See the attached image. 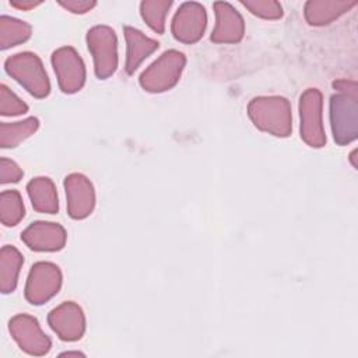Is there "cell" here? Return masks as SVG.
Segmentation results:
<instances>
[{
    "instance_id": "4fadbf2b",
    "label": "cell",
    "mask_w": 358,
    "mask_h": 358,
    "mask_svg": "<svg viewBox=\"0 0 358 358\" xmlns=\"http://www.w3.org/2000/svg\"><path fill=\"white\" fill-rule=\"evenodd\" d=\"M21 241L35 252H57L64 248L67 232L57 222L35 221L21 232Z\"/></svg>"
},
{
    "instance_id": "603a6c76",
    "label": "cell",
    "mask_w": 358,
    "mask_h": 358,
    "mask_svg": "<svg viewBox=\"0 0 358 358\" xmlns=\"http://www.w3.org/2000/svg\"><path fill=\"white\" fill-rule=\"evenodd\" d=\"M241 4L259 18L278 20L282 17V6L274 0H241Z\"/></svg>"
},
{
    "instance_id": "83f0119b",
    "label": "cell",
    "mask_w": 358,
    "mask_h": 358,
    "mask_svg": "<svg viewBox=\"0 0 358 358\" xmlns=\"http://www.w3.org/2000/svg\"><path fill=\"white\" fill-rule=\"evenodd\" d=\"M62 355H84V354L78 352V351H67V352H63Z\"/></svg>"
},
{
    "instance_id": "d4e9b609",
    "label": "cell",
    "mask_w": 358,
    "mask_h": 358,
    "mask_svg": "<svg viewBox=\"0 0 358 358\" xmlns=\"http://www.w3.org/2000/svg\"><path fill=\"white\" fill-rule=\"evenodd\" d=\"M24 176V171L20 168L17 162L8 159L6 157L0 158V182L1 185L6 183H15Z\"/></svg>"
},
{
    "instance_id": "4316f807",
    "label": "cell",
    "mask_w": 358,
    "mask_h": 358,
    "mask_svg": "<svg viewBox=\"0 0 358 358\" xmlns=\"http://www.w3.org/2000/svg\"><path fill=\"white\" fill-rule=\"evenodd\" d=\"M42 1H36V0H11L10 1V6L14 7V8H18V10H32L38 6H41Z\"/></svg>"
},
{
    "instance_id": "7402d4cb",
    "label": "cell",
    "mask_w": 358,
    "mask_h": 358,
    "mask_svg": "<svg viewBox=\"0 0 358 358\" xmlns=\"http://www.w3.org/2000/svg\"><path fill=\"white\" fill-rule=\"evenodd\" d=\"M25 215V207L18 190H3L0 194V221L6 227L17 225Z\"/></svg>"
},
{
    "instance_id": "6da1fadb",
    "label": "cell",
    "mask_w": 358,
    "mask_h": 358,
    "mask_svg": "<svg viewBox=\"0 0 358 358\" xmlns=\"http://www.w3.org/2000/svg\"><path fill=\"white\" fill-rule=\"evenodd\" d=\"M337 91L330 96V124L333 138L338 145H347L358 137V85L340 78L333 81Z\"/></svg>"
},
{
    "instance_id": "30bf717a",
    "label": "cell",
    "mask_w": 358,
    "mask_h": 358,
    "mask_svg": "<svg viewBox=\"0 0 358 358\" xmlns=\"http://www.w3.org/2000/svg\"><path fill=\"white\" fill-rule=\"evenodd\" d=\"M207 27V11L203 4L197 1H186L176 10L172 22L171 32L178 42L196 43L199 42Z\"/></svg>"
},
{
    "instance_id": "277c9868",
    "label": "cell",
    "mask_w": 358,
    "mask_h": 358,
    "mask_svg": "<svg viewBox=\"0 0 358 358\" xmlns=\"http://www.w3.org/2000/svg\"><path fill=\"white\" fill-rule=\"evenodd\" d=\"M185 66L186 56L182 52L176 49L165 50L140 74L138 83L147 92H165L178 84Z\"/></svg>"
},
{
    "instance_id": "ffe728a7",
    "label": "cell",
    "mask_w": 358,
    "mask_h": 358,
    "mask_svg": "<svg viewBox=\"0 0 358 358\" xmlns=\"http://www.w3.org/2000/svg\"><path fill=\"white\" fill-rule=\"evenodd\" d=\"M32 28L28 22L10 17H0V49L6 50L8 48L17 46L27 42L31 38Z\"/></svg>"
},
{
    "instance_id": "484cf974",
    "label": "cell",
    "mask_w": 358,
    "mask_h": 358,
    "mask_svg": "<svg viewBox=\"0 0 358 358\" xmlns=\"http://www.w3.org/2000/svg\"><path fill=\"white\" fill-rule=\"evenodd\" d=\"M57 3L73 14H85L96 6V1L94 0H60Z\"/></svg>"
},
{
    "instance_id": "3957f363",
    "label": "cell",
    "mask_w": 358,
    "mask_h": 358,
    "mask_svg": "<svg viewBox=\"0 0 358 358\" xmlns=\"http://www.w3.org/2000/svg\"><path fill=\"white\" fill-rule=\"evenodd\" d=\"M6 73L32 96L42 99L50 94V81L42 60L32 52H20L6 59Z\"/></svg>"
},
{
    "instance_id": "8992f818",
    "label": "cell",
    "mask_w": 358,
    "mask_h": 358,
    "mask_svg": "<svg viewBox=\"0 0 358 358\" xmlns=\"http://www.w3.org/2000/svg\"><path fill=\"white\" fill-rule=\"evenodd\" d=\"M299 133L301 138L312 148L326 145L323 126V95L317 88H308L299 98Z\"/></svg>"
},
{
    "instance_id": "e0dca14e",
    "label": "cell",
    "mask_w": 358,
    "mask_h": 358,
    "mask_svg": "<svg viewBox=\"0 0 358 358\" xmlns=\"http://www.w3.org/2000/svg\"><path fill=\"white\" fill-rule=\"evenodd\" d=\"M27 193L35 211L42 214H56L59 211V197L53 180L48 176H36L27 183Z\"/></svg>"
},
{
    "instance_id": "d6986e66",
    "label": "cell",
    "mask_w": 358,
    "mask_h": 358,
    "mask_svg": "<svg viewBox=\"0 0 358 358\" xmlns=\"http://www.w3.org/2000/svg\"><path fill=\"white\" fill-rule=\"evenodd\" d=\"M39 129V119L29 116L20 122L0 124V147L1 148H14L20 145L24 140L31 137Z\"/></svg>"
},
{
    "instance_id": "f1b7e54d",
    "label": "cell",
    "mask_w": 358,
    "mask_h": 358,
    "mask_svg": "<svg viewBox=\"0 0 358 358\" xmlns=\"http://www.w3.org/2000/svg\"><path fill=\"white\" fill-rule=\"evenodd\" d=\"M355 150L351 152V155H350V159H351V162H352V165H354V168H357V162H355V159H354V157H355Z\"/></svg>"
},
{
    "instance_id": "7c38bea8",
    "label": "cell",
    "mask_w": 358,
    "mask_h": 358,
    "mask_svg": "<svg viewBox=\"0 0 358 358\" xmlns=\"http://www.w3.org/2000/svg\"><path fill=\"white\" fill-rule=\"evenodd\" d=\"M64 192L67 200V213L73 220L87 218L95 207V190L91 180L78 172L64 178Z\"/></svg>"
},
{
    "instance_id": "8fae6325",
    "label": "cell",
    "mask_w": 358,
    "mask_h": 358,
    "mask_svg": "<svg viewBox=\"0 0 358 358\" xmlns=\"http://www.w3.org/2000/svg\"><path fill=\"white\" fill-rule=\"evenodd\" d=\"M48 324L60 340L77 341L85 333V315L78 303L66 301L49 312Z\"/></svg>"
},
{
    "instance_id": "ac0fdd59",
    "label": "cell",
    "mask_w": 358,
    "mask_h": 358,
    "mask_svg": "<svg viewBox=\"0 0 358 358\" xmlns=\"http://www.w3.org/2000/svg\"><path fill=\"white\" fill-rule=\"evenodd\" d=\"M24 264L22 253L13 245H4L0 250V289L10 294L17 288L18 274Z\"/></svg>"
},
{
    "instance_id": "cb8c5ba5",
    "label": "cell",
    "mask_w": 358,
    "mask_h": 358,
    "mask_svg": "<svg viewBox=\"0 0 358 358\" xmlns=\"http://www.w3.org/2000/svg\"><path fill=\"white\" fill-rule=\"evenodd\" d=\"M28 112V105L18 98L6 84L0 85V113L1 116H20Z\"/></svg>"
},
{
    "instance_id": "44dd1931",
    "label": "cell",
    "mask_w": 358,
    "mask_h": 358,
    "mask_svg": "<svg viewBox=\"0 0 358 358\" xmlns=\"http://www.w3.org/2000/svg\"><path fill=\"white\" fill-rule=\"evenodd\" d=\"M171 6V0H144L140 3L141 18L154 32L161 35L165 32V20Z\"/></svg>"
},
{
    "instance_id": "2e32d148",
    "label": "cell",
    "mask_w": 358,
    "mask_h": 358,
    "mask_svg": "<svg viewBox=\"0 0 358 358\" xmlns=\"http://www.w3.org/2000/svg\"><path fill=\"white\" fill-rule=\"evenodd\" d=\"M357 6V1H336V0H309L303 7V17L312 27H323L331 24L351 8Z\"/></svg>"
},
{
    "instance_id": "7a4b0ae2",
    "label": "cell",
    "mask_w": 358,
    "mask_h": 358,
    "mask_svg": "<svg viewBox=\"0 0 358 358\" xmlns=\"http://www.w3.org/2000/svg\"><path fill=\"white\" fill-rule=\"evenodd\" d=\"M248 116L262 131L275 137H288L292 131L291 103L280 95L256 96L248 103Z\"/></svg>"
},
{
    "instance_id": "5b68a950",
    "label": "cell",
    "mask_w": 358,
    "mask_h": 358,
    "mask_svg": "<svg viewBox=\"0 0 358 358\" xmlns=\"http://www.w3.org/2000/svg\"><path fill=\"white\" fill-rule=\"evenodd\" d=\"M85 41L94 60L96 78L106 80L113 76L119 64L116 32L108 25H95L88 29Z\"/></svg>"
},
{
    "instance_id": "52a82bcc",
    "label": "cell",
    "mask_w": 358,
    "mask_h": 358,
    "mask_svg": "<svg viewBox=\"0 0 358 358\" xmlns=\"http://www.w3.org/2000/svg\"><path fill=\"white\" fill-rule=\"evenodd\" d=\"M62 281L63 275L57 264L36 262L28 273L24 296L31 305H43L60 291Z\"/></svg>"
},
{
    "instance_id": "9a60e30c",
    "label": "cell",
    "mask_w": 358,
    "mask_h": 358,
    "mask_svg": "<svg viewBox=\"0 0 358 358\" xmlns=\"http://www.w3.org/2000/svg\"><path fill=\"white\" fill-rule=\"evenodd\" d=\"M123 34L126 39L124 70L127 74H133L138 66L159 48V43L134 27L124 25Z\"/></svg>"
},
{
    "instance_id": "5bb4252c",
    "label": "cell",
    "mask_w": 358,
    "mask_h": 358,
    "mask_svg": "<svg viewBox=\"0 0 358 358\" xmlns=\"http://www.w3.org/2000/svg\"><path fill=\"white\" fill-rule=\"evenodd\" d=\"M215 14V25L211 32L214 43H238L245 35V21L241 13L227 1H215L213 4Z\"/></svg>"
},
{
    "instance_id": "9c48e42d",
    "label": "cell",
    "mask_w": 358,
    "mask_h": 358,
    "mask_svg": "<svg viewBox=\"0 0 358 358\" xmlns=\"http://www.w3.org/2000/svg\"><path fill=\"white\" fill-rule=\"evenodd\" d=\"M50 62L62 92L76 94L84 87L87 78L85 64L74 48L63 46L56 49Z\"/></svg>"
},
{
    "instance_id": "ba28073f",
    "label": "cell",
    "mask_w": 358,
    "mask_h": 358,
    "mask_svg": "<svg viewBox=\"0 0 358 358\" xmlns=\"http://www.w3.org/2000/svg\"><path fill=\"white\" fill-rule=\"evenodd\" d=\"M8 331L17 345L28 355L42 357L52 348V341L42 330L38 319L28 313L13 316L8 322Z\"/></svg>"
}]
</instances>
